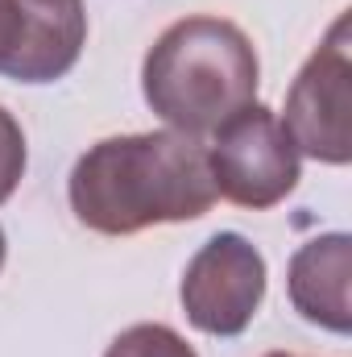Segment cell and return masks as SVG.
<instances>
[{"instance_id":"1","label":"cell","mask_w":352,"mask_h":357,"mask_svg":"<svg viewBox=\"0 0 352 357\" xmlns=\"http://www.w3.org/2000/svg\"><path fill=\"white\" fill-rule=\"evenodd\" d=\"M75 220L104 237L199 220L216 204L207 146L175 129L104 137L79 154L67 178Z\"/></svg>"},{"instance_id":"2","label":"cell","mask_w":352,"mask_h":357,"mask_svg":"<svg viewBox=\"0 0 352 357\" xmlns=\"http://www.w3.org/2000/svg\"><path fill=\"white\" fill-rule=\"evenodd\" d=\"M262 63L249 33L224 17H182L141 63L145 104L186 137L216 133L241 108L257 104Z\"/></svg>"},{"instance_id":"3","label":"cell","mask_w":352,"mask_h":357,"mask_svg":"<svg viewBox=\"0 0 352 357\" xmlns=\"http://www.w3.org/2000/svg\"><path fill=\"white\" fill-rule=\"evenodd\" d=\"M298 154L349 167L352 162V33L349 13H340L328 38L311 50L303 71L286 91V112L278 116Z\"/></svg>"},{"instance_id":"4","label":"cell","mask_w":352,"mask_h":357,"mask_svg":"<svg viewBox=\"0 0 352 357\" xmlns=\"http://www.w3.org/2000/svg\"><path fill=\"white\" fill-rule=\"evenodd\" d=\"M298 150L273 108L249 104L211 133L207 167L216 195L237 208L265 212L298 187Z\"/></svg>"},{"instance_id":"5","label":"cell","mask_w":352,"mask_h":357,"mask_svg":"<svg viewBox=\"0 0 352 357\" xmlns=\"http://www.w3.org/2000/svg\"><path fill=\"white\" fill-rule=\"evenodd\" d=\"M186 320L207 337H241L265 299V258L241 233H216L195 250L178 287Z\"/></svg>"},{"instance_id":"6","label":"cell","mask_w":352,"mask_h":357,"mask_svg":"<svg viewBox=\"0 0 352 357\" xmlns=\"http://www.w3.org/2000/svg\"><path fill=\"white\" fill-rule=\"evenodd\" d=\"M88 46L83 0H0V75L54 84L75 71Z\"/></svg>"},{"instance_id":"7","label":"cell","mask_w":352,"mask_h":357,"mask_svg":"<svg viewBox=\"0 0 352 357\" xmlns=\"http://www.w3.org/2000/svg\"><path fill=\"white\" fill-rule=\"evenodd\" d=\"M352 237L349 233H323L307 245L294 250L286 270V291L290 303L303 320L328 328V333H349L352 328Z\"/></svg>"},{"instance_id":"8","label":"cell","mask_w":352,"mask_h":357,"mask_svg":"<svg viewBox=\"0 0 352 357\" xmlns=\"http://www.w3.org/2000/svg\"><path fill=\"white\" fill-rule=\"evenodd\" d=\"M104 357H199V354L170 324H133L104 349Z\"/></svg>"},{"instance_id":"9","label":"cell","mask_w":352,"mask_h":357,"mask_svg":"<svg viewBox=\"0 0 352 357\" xmlns=\"http://www.w3.org/2000/svg\"><path fill=\"white\" fill-rule=\"evenodd\" d=\"M25 162H29V150H25V129L21 121L0 104V204L17 191V183L25 178Z\"/></svg>"},{"instance_id":"10","label":"cell","mask_w":352,"mask_h":357,"mask_svg":"<svg viewBox=\"0 0 352 357\" xmlns=\"http://www.w3.org/2000/svg\"><path fill=\"white\" fill-rule=\"evenodd\" d=\"M4 254H8V245H4V229H0V270H4Z\"/></svg>"},{"instance_id":"11","label":"cell","mask_w":352,"mask_h":357,"mask_svg":"<svg viewBox=\"0 0 352 357\" xmlns=\"http://www.w3.org/2000/svg\"><path fill=\"white\" fill-rule=\"evenodd\" d=\"M265 357H298V354H265Z\"/></svg>"}]
</instances>
